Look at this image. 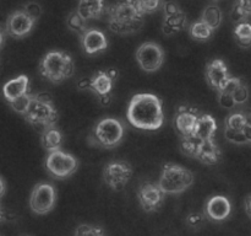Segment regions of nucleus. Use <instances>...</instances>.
<instances>
[{
	"label": "nucleus",
	"instance_id": "f257e3e1",
	"mask_svg": "<svg viewBox=\"0 0 251 236\" xmlns=\"http://www.w3.org/2000/svg\"><path fill=\"white\" fill-rule=\"evenodd\" d=\"M127 120L142 130H157L164 122L161 98L153 93H137L132 96L126 112Z\"/></svg>",
	"mask_w": 251,
	"mask_h": 236
},
{
	"label": "nucleus",
	"instance_id": "f03ea898",
	"mask_svg": "<svg viewBox=\"0 0 251 236\" xmlns=\"http://www.w3.org/2000/svg\"><path fill=\"white\" fill-rule=\"evenodd\" d=\"M105 12L109 29L115 33H134L144 25V15L139 11L135 1L115 2L108 6Z\"/></svg>",
	"mask_w": 251,
	"mask_h": 236
},
{
	"label": "nucleus",
	"instance_id": "7ed1b4c3",
	"mask_svg": "<svg viewBox=\"0 0 251 236\" xmlns=\"http://www.w3.org/2000/svg\"><path fill=\"white\" fill-rule=\"evenodd\" d=\"M75 71L73 57L64 51L48 52L39 63V73L53 84H60L71 78Z\"/></svg>",
	"mask_w": 251,
	"mask_h": 236
},
{
	"label": "nucleus",
	"instance_id": "20e7f679",
	"mask_svg": "<svg viewBox=\"0 0 251 236\" xmlns=\"http://www.w3.org/2000/svg\"><path fill=\"white\" fill-rule=\"evenodd\" d=\"M24 117L29 124L41 128L42 132L55 127L56 120H58V112L51 100V96L48 93L32 95L31 102Z\"/></svg>",
	"mask_w": 251,
	"mask_h": 236
},
{
	"label": "nucleus",
	"instance_id": "39448f33",
	"mask_svg": "<svg viewBox=\"0 0 251 236\" xmlns=\"http://www.w3.org/2000/svg\"><path fill=\"white\" fill-rule=\"evenodd\" d=\"M194 179L195 176L190 170L185 169L181 165L167 162L163 165L161 177L157 184L164 194H179L191 187Z\"/></svg>",
	"mask_w": 251,
	"mask_h": 236
},
{
	"label": "nucleus",
	"instance_id": "423d86ee",
	"mask_svg": "<svg viewBox=\"0 0 251 236\" xmlns=\"http://www.w3.org/2000/svg\"><path fill=\"white\" fill-rule=\"evenodd\" d=\"M124 137V124L122 120L113 117L102 118L92 130L90 135V143L96 147L115 148L120 144Z\"/></svg>",
	"mask_w": 251,
	"mask_h": 236
},
{
	"label": "nucleus",
	"instance_id": "0eeeda50",
	"mask_svg": "<svg viewBox=\"0 0 251 236\" xmlns=\"http://www.w3.org/2000/svg\"><path fill=\"white\" fill-rule=\"evenodd\" d=\"M78 167V161L74 155L63 150L49 152L46 160V169L54 178H66L75 174Z\"/></svg>",
	"mask_w": 251,
	"mask_h": 236
},
{
	"label": "nucleus",
	"instance_id": "6e6552de",
	"mask_svg": "<svg viewBox=\"0 0 251 236\" xmlns=\"http://www.w3.org/2000/svg\"><path fill=\"white\" fill-rule=\"evenodd\" d=\"M132 176L131 165L124 160L108 162L103 170V179L113 191H122Z\"/></svg>",
	"mask_w": 251,
	"mask_h": 236
},
{
	"label": "nucleus",
	"instance_id": "1a4fd4ad",
	"mask_svg": "<svg viewBox=\"0 0 251 236\" xmlns=\"http://www.w3.org/2000/svg\"><path fill=\"white\" fill-rule=\"evenodd\" d=\"M56 193L53 184L41 182L36 184L29 197V206L32 211L39 215L49 213L55 206Z\"/></svg>",
	"mask_w": 251,
	"mask_h": 236
},
{
	"label": "nucleus",
	"instance_id": "9d476101",
	"mask_svg": "<svg viewBox=\"0 0 251 236\" xmlns=\"http://www.w3.org/2000/svg\"><path fill=\"white\" fill-rule=\"evenodd\" d=\"M136 60L140 68L146 73H154L164 61V52L159 44L154 42H145L137 48Z\"/></svg>",
	"mask_w": 251,
	"mask_h": 236
},
{
	"label": "nucleus",
	"instance_id": "9b49d317",
	"mask_svg": "<svg viewBox=\"0 0 251 236\" xmlns=\"http://www.w3.org/2000/svg\"><path fill=\"white\" fill-rule=\"evenodd\" d=\"M34 25H36V21L32 20L24 9L15 10L7 17L6 25H5V33L17 39L24 38L32 31Z\"/></svg>",
	"mask_w": 251,
	"mask_h": 236
},
{
	"label": "nucleus",
	"instance_id": "f8f14e48",
	"mask_svg": "<svg viewBox=\"0 0 251 236\" xmlns=\"http://www.w3.org/2000/svg\"><path fill=\"white\" fill-rule=\"evenodd\" d=\"M186 16L176 2H164V19L162 29L167 36L176 33L185 27Z\"/></svg>",
	"mask_w": 251,
	"mask_h": 236
},
{
	"label": "nucleus",
	"instance_id": "ddd939ff",
	"mask_svg": "<svg viewBox=\"0 0 251 236\" xmlns=\"http://www.w3.org/2000/svg\"><path fill=\"white\" fill-rule=\"evenodd\" d=\"M137 197L142 209L147 213L158 210L164 202V193L159 189L158 184L152 182L141 184L137 192Z\"/></svg>",
	"mask_w": 251,
	"mask_h": 236
},
{
	"label": "nucleus",
	"instance_id": "4468645a",
	"mask_svg": "<svg viewBox=\"0 0 251 236\" xmlns=\"http://www.w3.org/2000/svg\"><path fill=\"white\" fill-rule=\"evenodd\" d=\"M199 112L190 106H179L174 116V127L181 138L193 135L199 119Z\"/></svg>",
	"mask_w": 251,
	"mask_h": 236
},
{
	"label": "nucleus",
	"instance_id": "2eb2a0df",
	"mask_svg": "<svg viewBox=\"0 0 251 236\" xmlns=\"http://www.w3.org/2000/svg\"><path fill=\"white\" fill-rule=\"evenodd\" d=\"M205 75L206 79H207L208 85L212 88H215L217 92L222 90L223 86L230 79L227 64L222 59H213V60H211L206 65Z\"/></svg>",
	"mask_w": 251,
	"mask_h": 236
},
{
	"label": "nucleus",
	"instance_id": "dca6fc26",
	"mask_svg": "<svg viewBox=\"0 0 251 236\" xmlns=\"http://www.w3.org/2000/svg\"><path fill=\"white\" fill-rule=\"evenodd\" d=\"M113 79L108 74V71H98L97 74L92 76L88 80L87 88L92 90L96 95H98L100 101L102 105H109L112 100V88H113Z\"/></svg>",
	"mask_w": 251,
	"mask_h": 236
},
{
	"label": "nucleus",
	"instance_id": "f3484780",
	"mask_svg": "<svg viewBox=\"0 0 251 236\" xmlns=\"http://www.w3.org/2000/svg\"><path fill=\"white\" fill-rule=\"evenodd\" d=\"M81 43L87 54H97L108 47V39L104 32L98 29H88L81 36Z\"/></svg>",
	"mask_w": 251,
	"mask_h": 236
},
{
	"label": "nucleus",
	"instance_id": "a211bd4d",
	"mask_svg": "<svg viewBox=\"0 0 251 236\" xmlns=\"http://www.w3.org/2000/svg\"><path fill=\"white\" fill-rule=\"evenodd\" d=\"M232 204L225 196H213L206 203V214L215 221L226 220L230 215Z\"/></svg>",
	"mask_w": 251,
	"mask_h": 236
},
{
	"label": "nucleus",
	"instance_id": "6ab92c4d",
	"mask_svg": "<svg viewBox=\"0 0 251 236\" xmlns=\"http://www.w3.org/2000/svg\"><path fill=\"white\" fill-rule=\"evenodd\" d=\"M29 88V79L26 75H19L17 78L11 79L2 86V95L7 102H14L21 96L26 95Z\"/></svg>",
	"mask_w": 251,
	"mask_h": 236
},
{
	"label": "nucleus",
	"instance_id": "aec40b11",
	"mask_svg": "<svg viewBox=\"0 0 251 236\" xmlns=\"http://www.w3.org/2000/svg\"><path fill=\"white\" fill-rule=\"evenodd\" d=\"M216 130H217V123H216L215 118L211 115L203 113V115L199 116L198 123H196L191 137L198 140H202V142L213 140Z\"/></svg>",
	"mask_w": 251,
	"mask_h": 236
},
{
	"label": "nucleus",
	"instance_id": "412c9836",
	"mask_svg": "<svg viewBox=\"0 0 251 236\" xmlns=\"http://www.w3.org/2000/svg\"><path fill=\"white\" fill-rule=\"evenodd\" d=\"M195 159L206 165L217 164L221 159V150L215 140H206V142L201 140Z\"/></svg>",
	"mask_w": 251,
	"mask_h": 236
},
{
	"label": "nucleus",
	"instance_id": "4be33fe9",
	"mask_svg": "<svg viewBox=\"0 0 251 236\" xmlns=\"http://www.w3.org/2000/svg\"><path fill=\"white\" fill-rule=\"evenodd\" d=\"M76 11L85 21L90 19H100L103 12L105 11L104 2L102 0H93V1L82 0V1L78 2Z\"/></svg>",
	"mask_w": 251,
	"mask_h": 236
},
{
	"label": "nucleus",
	"instance_id": "5701e85b",
	"mask_svg": "<svg viewBox=\"0 0 251 236\" xmlns=\"http://www.w3.org/2000/svg\"><path fill=\"white\" fill-rule=\"evenodd\" d=\"M41 142L42 147L48 152L56 151V150H60L61 145H63V134L56 127L49 128V129L42 132Z\"/></svg>",
	"mask_w": 251,
	"mask_h": 236
},
{
	"label": "nucleus",
	"instance_id": "b1692460",
	"mask_svg": "<svg viewBox=\"0 0 251 236\" xmlns=\"http://www.w3.org/2000/svg\"><path fill=\"white\" fill-rule=\"evenodd\" d=\"M200 20L203 24L207 25L212 31H215V30H217L218 27L221 26V24H222V10H221V7L218 6L217 4L207 5V6L205 7V10H203Z\"/></svg>",
	"mask_w": 251,
	"mask_h": 236
},
{
	"label": "nucleus",
	"instance_id": "393cba45",
	"mask_svg": "<svg viewBox=\"0 0 251 236\" xmlns=\"http://www.w3.org/2000/svg\"><path fill=\"white\" fill-rule=\"evenodd\" d=\"M251 17V1H240L234 2L232 9V19L235 24H242V22H248Z\"/></svg>",
	"mask_w": 251,
	"mask_h": 236
},
{
	"label": "nucleus",
	"instance_id": "a878e982",
	"mask_svg": "<svg viewBox=\"0 0 251 236\" xmlns=\"http://www.w3.org/2000/svg\"><path fill=\"white\" fill-rule=\"evenodd\" d=\"M234 37L240 47H243V48H249L251 46L250 22H242V24H238L234 29Z\"/></svg>",
	"mask_w": 251,
	"mask_h": 236
},
{
	"label": "nucleus",
	"instance_id": "bb28decb",
	"mask_svg": "<svg viewBox=\"0 0 251 236\" xmlns=\"http://www.w3.org/2000/svg\"><path fill=\"white\" fill-rule=\"evenodd\" d=\"M189 33H190V36L194 39H198V41H207L212 36L213 31L207 25L203 24L201 20H199V21L193 22L190 25V27H189Z\"/></svg>",
	"mask_w": 251,
	"mask_h": 236
},
{
	"label": "nucleus",
	"instance_id": "cd10ccee",
	"mask_svg": "<svg viewBox=\"0 0 251 236\" xmlns=\"http://www.w3.org/2000/svg\"><path fill=\"white\" fill-rule=\"evenodd\" d=\"M66 25H68V27L71 31L80 34V37L88 30L87 26H86V21L77 14V11H73L69 14L68 20H66Z\"/></svg>",
	"mask_w": 251,
	"mask_h": 236
},
{
	"label": "nucleus",
	"instance_id": "c85d7f7f",
	"mask_svg": "<svg viewBox=\"0 0 251 236\" xmlns=\"http://www.w3.org/2000/svg\"><path fill=\"white\" fill-rule=\"evenodd\" d=\"M201 140L195 139L194 137H184L180 140V149L183 151V154H185L186 156H190L195 159L196 155H198L199 147H200Z\"/></svg>",
	"mask_w": 251,
	"mask_h": 236
},
{
	"label": "nucleus",
	"instance_id": "c756f323",
	"mask_svg": "<svg viewBox=\"0 0 251 236\" xmlns=\"http://www.w3.org/2000/svg\"><path fill=\"white\" fill-rule=\"evenodd\" d=\"M245 125H247V123H245L244 116H243V113L240 111L230 113L225 120V128L237 130V132H242Z\"/></svg>",
	"mask_w": 251,
	"mask_h": 236
},
{
	"label": "nucleus",
	"instance_id": "7c9ffc66",
	"mask_svg": "<svg viewBox=\"0 0 251 236\" xmlns=\"http://www.w3.org/2000/svg\"><path fill=\"white\" fill-rule=\"evenodd\" d=\"M232 98L235 106H242L247 103L249 100V88H248L247 84L242 81V84L233 91Z\"/></svg>",
	"mask_w": 251,
	"mask_h": 236
},
{
	"label": "nucleus",
	"instance_id": "2f4dec72",
	"mask_svg": "<svg viewBox=\"0 0 251 236\" xmlns=\"http://www.w3.org/2000/svg\"><path fill=\"white\" fill-rule=\"evenodd\" d=\"M75 236H105L102 228L90 224H81L76 228Z\"/></svg>",
	"mask_w": 251,
	"mask_h": 236
},
{
	"label": "nucleus",
	"instance_id": "473e14b6",
	"mask_svg": "<svg viewBox=\"0 0 251 236\" xmlns=\"http://www.w3.org/2000/svg\"><path fill=\"white\" fill-rule=\"evenodd\" d=\"M31 98H32V93L27 92L26 95L21 96L20 98L15 100L14 102H10L9 105L11 106V108L15 111V112L25 116L27 112V108H28L29 106V102H31Z\"/></svg>",
	"mask_w": 251,
	"mask_h": 236
},
{
	"label": "nucleus",
	"instance_id": "72a5a7b5",
	"mask_svg": "<svg viewBox=\"0 0 251 236\" xmlns=\"http://www.w3.org/2000/svg\"><path fill=\"white\" fill-rule=\"evenodd\" d=\"M136 2V6L139 9V11L141 12L142 15L150 14V12H153L158 9V6L161 5V2L158 0H140V1Z\"/></svg>",
	"mask_w": 251,
	"mask_h": 236
},
{
	"label": "nucleus",
	"instance_id": "f704fd0d",
	"mask_svg": "<svg viewBox=\"0 0 251 236\" xmlns=\"http://www.w3.org/2000/svg\"><path fill=\"white\" fill-rule=\"evenodd\" d=\"M225 137L228 142L234 143V144H248L247 139H245V135L243 134V132H237V130L225 128Z\"/></svg>",
	"mask_w": 251,
	"mask_h": 236
},
{
	"label": "nucleus",
	"instance_id": "c9c22d12",
	"mask_svg": "<svg viewBox=\"0 0 251 236\" xmlns=\"http://www.w3.org/2000/svg\"><path fill=\"white\" fill-rule=\"evenodd\" d=\"M203 221H205V215L199 211H194L186 216V224L193 229H199L202 226Z\"/></svg>",
	"mask_w": 251,
	"mask_h": 236
},
{
	"label": "nucleus",
	"instance_id": "e433bc0d",
	"mask_svg": "<svg viewBox=\"0 0 251 236\" xmlns=\"http://www.w3.org/2000/svg\"><path fill=\"white\" fill-rule=\"evenodd\" d=\"M24 10L26 11V14L28 15L32 20H34L36 22H37V20L39 19V16L42 15V7L38 2H33V1L27 2V4L25 5Z\"/></svg>",
	"mask_w": 251,
	"mask_h": 236
},
{
	"label": "nucleus",
	"instance_id": "4c0bfd02",
	"mask_svg": "<svg viewBox=\"0 0 251 236\" xmlns=\"http://www.w3.org/2000/svg\"><path fill=\"white\" fill-rule=\"evenodd\" d=\"M240 84H242V79L230 76L229 80L227 81V84L223 86V88L218 93H227V95H232L233 91H234L235 88L240 85Z\"/></svg>",
	"mask_w": 251,
	"mask_h": 236
},
{
	"label": "nucleus",
	"instance_id": "58836bf2",
	"mask_svg": "<svg viewBox=\"0 0 251 236\" xmlns=\"http://www.w3.org/2000/svg\"><path fill=\"white\" fill-rule=\"evenodd\" d=\"M218 102L223 108H228V110H232L233 107H235L232 95H227V93H218Z\"/></svg>",
	"mask_w": 251,
	"mask_h": 236
},
{
	"label": "nucleus",
	"instance_id": "ea45409f",
	"mask_svg": "<svg viewBox=\"0 0 251 236\" xmlns=\"http://www.w3.org/2000/svg\"><path fill=\"white\" fill-rule=\"evenodd\" d=\"M240 112H242L243 116H244V119H245V123H247V125H250L251 127V110L250 108H248V110H243V111H240Z\"/></svg>",
	"mask_w": 251,
	"mask_h": 236
},
{
	"label": "nucleus",
	"instance_id": "a19ab883",
	"mask_svg": "<svg viewBox=\"0 0 251 236\" xmlns=\"http://www.w3.org/2000/svg\"><path fill=\"white\" fill-rule=\"evenodd\" d=\"M243 134L245 135V139H247L248 143H251V127L250 125H245L244 129L242 130Z\"/></svg>",
	"mask_w": 251,
	"mask_h": 236
},
{
	"label": "nucleus",
	"instance_id": "79ce46f5",
	"mask_svg": "<svg viewBox=\"0 0 251 236\" xmlns=\"http://www.w3.org/2000/svg\"><path fill=\"white\" fill-rule=\"evenodd\" d=\"M245 211H247L248 215L251 218V194L245 198Z\"/></svg>",
	"mask_w": 251,
	"mask_h": 236
},
{
	"label": "nucleus",
	"instance_id": "37998d69",
	"mask_svg": "<svg viewBox=\"0 0 251 236\" xmlns=\"http://www.w3.org/2000/svg\"><path fill=\"white\" fill-rule=\"evenodd\" d=\"M5 192H6V184H5V181L4 178H2L1 176H0V199L4 197Z\"/></svg>",
	"mask_w": 251,
	"mask_h": 236
},
{
	"label": "nucleus",
	"instance_id": "c03bdc74",
	"mask_svg": "<svg viewBox=\"0 0 251 236\" xmlns=\"http://www.w3.org/2000/svg\"><path fill=\"white\" fill-rule=\"evenodd\" d=\"M4 41H5V31L0 27V48H1L2 44H4Z\"/></svg>",
	"mask_w": 251,
	"mask_h": 236
},
{
	"label": "nucleus",
	"instance_id": "a18cd8bd",
	"mask_svg": "<svg viewBox=\"0 0 251 236\" xmlns=\"http://www.w3.org/2000/svg\"><path fill=\"white\" fill-rule=\"evenodd\" d=\"M2 219V211H1V208H0V220Z\"/></svg>",
	"mask_w": 251,
	"mask_h": 236
},
{
	"label": "nucleus",
	"instance_id": "49530a36",
	"mask_svg": "<svg viewBox=\"0 0 251 236\" xmlns=\"http://www.w3.org/2000/svg\"><path fill=\"white\" fill-rule=\"evenodd\" d=\"M22 236H29V235H22Z\"/></svg>",
	"mask_w": 251,
	"mask_h": 236
}]
</instances>
